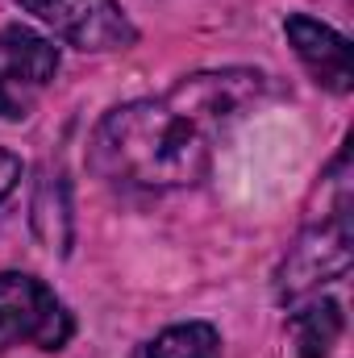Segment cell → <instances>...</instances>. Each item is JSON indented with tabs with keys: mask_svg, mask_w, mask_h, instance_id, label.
Returning a JSON list of instances; mask_svg holds the SVG:
<instances>
[{
	"mask_svg": "<svg viewBox=\"0 0 354 358\" xmlns=\"http://www.w3.org/2000/svg\"><path fill=\"white\" fill-rule=\"evenodd\" d=\"M263 92L267 76L255 67L183 76L163 96L104 113L92 134V167L113 183L142 192L192 187L208 176L221 142Z\"/></svg>",
	"mask_w": 354,
	"mask_h": 358,
	"instance_id": "6da1fadb",
	"label": "cell"
},
{
	"mask_svg": "<svg viewBox=\"0 0 354 358\" xmlns=\"http://www.w3.org/2000/svg\"><path fill=\"white\" fill-rule=\"evenodd\" d=\"M334 200L321 204V217H313L300 238L288 246L283 263L275 271V300L283 308H296L313 296H321L325 283L342 279L354 263V234H351V179L342 176L330 192Z\"/></svg>",
	"mask_w": 354,
	"mask_h": 358,
	"instance_id": "7a4b0ae2",
	"label": "cell"
},
{
	"mask_svg": "<svg viewBox=\"0 0 354 358\" xmlns=\"http://www.w3.org/2000/svg\"><path fill=\"white\" fill-rule=\"evenodd\" d=\"M76 334L67 304L29 271H0V350L34 342L38 350H63Z\"/></svg>",
	"mask_w": 354,
	"mask_h": 358,
	"instance_id": "3957f363",
	"label": "cell"
},
{
	"mask_svg": "<svg viewBox=\"0 0 354 358\" xmlns=\"http://www.w3.org/2000/svg\"><path fill=\"white\" fill-rule=\"evenodd\" d=\"M59 76V46L29 25L0 29V121H21Z\"/></svg>",
	"mask_w": 354,
	"mask_h": 358,
	"instance_id": "277c9868",
	"label": "cell"
},
{
	"mask_svg": "<svg viewBox=\"0 0 354 358\" xmlns=\"http://www.w3.org/2000/svg\"><path fill=\"white\" fill-rule=\"evenodd\" d=\"M25 13L46 21L67 46L84 55L129 50L138 42V25L117 0H17Z\"/></svg>",
	"mask_w": 354,
	"mask_h": 358,
	"instance_id": "5b68a950",
	"label": "cell"
},
{
	"mask_svg": "<svg viewBox=\"0 0 354 358\" xmlns=\"http://www.w3.org/2000/svg\"><path fill=\"white\" fill-rule=\"evenodd\" d=\"M283 34L296 50V59L309 67V76L334 96H346L354 88V50L351 38H342L334 25L309 17V13H292L283 21Z\"/></svg>",
	"mask_w": 354,
	"mask_h": 358,
	"instance_id": "8992f818",
	"label": "cell"
},
{
	"mask_svg": "<svg viewBox=\"0 0 354 358\" xmlns=\"http://www.w3.org/2000/svg\"><path fill=\"white\" fill-rule=\"evenodd\" d=\"M342 329H346V317H342L338 300L313 296L309 304L292 308V334H296L300 358H330L334 346H338V338H342Z\"/></svg>",
	"mask_w": 354,
	"mask_h": 358,
	"instance_id": "52a82bcc",
	"label": "cell"
},
{
	"mask_svg": "<svg viewBox=\"0 0 354 358\" xmlns=\"http://www.w3.org/2000/svg\"><path fill=\"white\" fill-rule=\"evenodd\" d=\"M129 358H221V334L208 321L167 325L150 342H142Z\"/></svg>",
	"mask_w": 354,
	"mask_h": 358,
	"instance_id": "ba28073f",
	"label": "cell"
},
{
	"mask_svg": "<svg viewBox=\"0 0 354 358\" xmlns=\"http://www.w3.org/2000/svg\"><path fill=\"white\" fill-rule=\"evenodd\" d=\"M34 229L42 242H50V250L67 255L71 250V200H67V183L63 176L46 171L34 196Z\"/></svg>",
	"mask_w": 354,
	"mask_h": 358,
	"instance_id": "9c48e42d",
	"label": "cell"
},
{
	"mask_svg": "<svg viewBox=\"0 0 354 358\" xmlns=\"http://www.w3.org/2000/svg\"><path fill=\"white\" fill-rule=\"evenodd\" d=\"M17 179H21V159H17L13 150H4V146H0V204L13 196Z\"/></svg>",
	"mask_w": 354,
	"mask_h": 358,
	"instance_id": "30bf717a",
	"label": "cell"
}]
</instances>
